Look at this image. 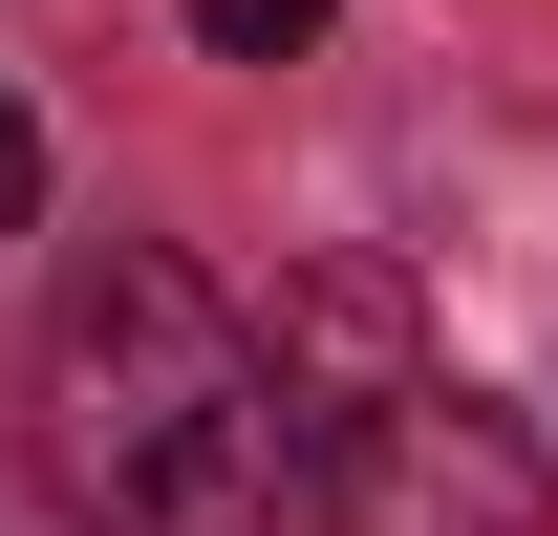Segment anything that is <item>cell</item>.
<instances>
[{
	"label": "cell",
	"mask_w": 558,
	"mask_h": 536,
	"mask_svg": "<svg viewBox=\"0 0 558 536\" xmlns=\"http://www.w3.org/2000/svg\"><path fill=\"white\" fill-rule=\"evenodd\" d=\"M22 429H44V494H65L86 536H279L301 515L258 322H236L194 258H150V236L65 258V301H44V407H22Z\"/></svg>",
	"instance_id": "cell-1"
},
{
	"label": "cell",
	"mask_w": 558,
	"mask_h": 536,
	"mask_svg": "<svg viewBox=\"0 0 558 536\" xmlns=\"http://www.w3.org/2000/svg\"><path fill=\"white\" fill-rule=\"evenodd\" d=\"M258 365H279L301 515H344V536H537V429L429 343V301L387 258H301Z\"/></svg>",
	"instance_id": "cell-2"
},
{
	"label": "cell",
	"mask_w": 558,
	"mask_h": 536,
	"mask_svg": "<svg viewBox=\"0 0 558 536\" xmlns=\"http://www.w3.org/2000/svg\"><path fill=\"white\" fill-rule=\"evenodd\" d=\"M215 44H236V65H279V44H323V0H194Z\"/></svg>",
	"instance_id": "cell-3"
},
{
	"label": "cell",
	"mask_w": 558,
	"mask_h": 536,
	"mask_svg": "<svg viewBox=\"0 0 558 536\" xmlns=\"http://www.w3.org/2000/svg\"><path fill=\"white\" fill-rule=\"evenodd\" d=\"M44 215V130H22V86H0V236Z\"/></svg>",
	"instance_id": "cell-4"
}]
</instances>
